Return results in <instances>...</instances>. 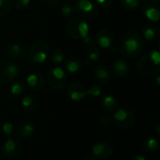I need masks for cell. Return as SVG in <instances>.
<instances>
[{"mask_svg": "<svg viewBox=\"0 0 160 160\" xmlns=\"http://www.w3.org/2000/svg\"><path fill=\"white\" fill-rule=\"evenodd\" d=\"M75 11L82 18L91 19L98 13L97 5L91 0H77L74 4Z\"/></svg>", "mask_w": 160, "mask_h": 160, "instance_id": "cell-8", "label": "cell"}, {"mask_svg": "<svg viewBox=\"0 0 160 160\" xmlns=\"http://www.w3.org/2000/svg\"><path fill=\"white\" fill-rule=\"evenodd\" d=\"M13 5L18 10H25L30 7L31 0H14Z\"/></svg>", "mask_w": 160, "mask_h": 160, "instance_id": "cell-30", "label": "cell"}, {"mask_svg": "<svg viewBox=\"0 0 160 160\" xmlns=\"http://www.w3.org/2000/svg\"><path fill=\"white\" fill-rule=\"evenodd\" d=\"M160 35L159 26L154 22L147 23L142 28V36L148 41H155L158 39Z\"/></svg>", "mask_w": 160, "mask_h": 160, "instance_id": "cell-19", "label": "cell"}, {"mask_svg": "<svg viewBox=\"0 0 160 160\" xmlns=\"http://www.w3.org/2000/svg\"><path fill=\"white\" fill-rule=\"evenodd\" d=\"M26 84L33 91H40L45 86V79L41 73L33 72L27 76Z\"/></svg>", "mask_w": 160, "mask_h": 160, "instance_id": "cell-15", "label": "cell"}, {"mask_svg": "<svg viewBox=\"0 0 160 160\" xmlns=\"http://www.w3.org/2000/svg\"><path fill=\"white\" fill-rule=\"evenodd\" d=\"M60 0H46V3L52 7H54V6H57L59 4Z\"/></svg>", "mask_w": 160, "mask_h": 160, "instance_id": "cell-36", "label": "cell"}, {"mask_svg": "<svg viewBox=\"0 0 160 160\" xmlns=\"http://www.w3.org/2000/svg\"><path fill=\"white\" fill-rule=\"evenodd\" d=\"M20 68L17 64L4 60L0 61V82H9L19 74Z\"/></svg>", "mask_w": 160, "mask_h": 160, "instance_id": "cell-7", "label": "cell"}, {"mask_svg": "<svg viewBox=\"0 0 160 160\" xmlns=\"http://www.w3.org/2000/svg\"><path fill=\"white\" fill-rule=\"evenodd\" d=\"M95 2L98 7L102 8H108L112 4V0H95Z\"/></svg>", "mask_w": 160, "mask_h": 160, "instance_id": "cell-34", "label": "cell"}, {"mask_svg": "<svg viewBox=\"0 0 160 160\" xmlns=\"http://www.w3.org/2000/svg\"><path fill=\"white\" fill-rule=\"evenodd\" d=\"M102 93L101 88L98 85H92L87 89V95L93 98H98Z\"/></svg>", "mask_w": 160, "mask_h": 160, "instance_id": "cell-32", "label": "cell"}, {"mask_svg": "<svg viewBox=\"0 0 160 160\" xmlns=\"http://www.w3.org/2000/svg\"><path fill=\"white\" fill-rule=\"evenodd\" d=\"M64 68L69 73H77L79 72L82 68V62L80 59V57L76 55L69 56L68 59L64 60Z\"/></svg>", "mask_w": 160, "mask_h": 160, "instance_id": "cell-20", "label": "cell"}, {"mask_svg": "<svg viewBox=\"0 0 160 160\" xmlns=\"http://www.w3.org/2000/svg\"><path fill=\"white\" fill-rule=\"evenodd\" d=\"M113 153V148L110 143L107 142H98L95 144L92 148V156L97 159L107 160L109 159Z\"/></svg>", "mask_w": 160, "mask_h": 160, "instance_id": "cell-13", "label": "cell"}, {"mask_svg": "<svg viewBox=\"0 0 160 160\" xmlns=\"http://www.w3.org/2000/svg\"><path fill=\"white\" fill-rule=\"evenodd\" d=\"M142 12L150 22H158L160 18V0H146L142 6Z\"/></svg>", "mask_w": 160, "mask_h": 160, "instance_id": "cell-9", "label": "cell"}, {"mask_svg": "<svg viewBox=\"0 0 160 160\" xmlns=\"http://www.w3.org/2000/svg\"><path fill=\"white\" fill-rule=\"evenodd\" d=\"M38 106V99L33 95H27L22 99V107L26 112H32Z\"/></svg>", "mask_w": 160, "mask_h": 160, "instance_id": "cell-23", "label": "cell"}, {"mask_svg": "<svg viewBox=\"0 0 160 160\" xmlns=\"http://www.w3.org/2000/svg\"><path fill=\"white\" fill-rule=\"evenodd\" d=\"M158 141L155 138H148L143 142V148L148 152H155L158 149Z\"/></svg>", "mask_w": 160, "mask_h": 160, "instance_id": "cell-27", "label": "cell"}, {"mask_svg": "<svg viewBox=\"0 0 160 160\" xmlns=\"http://www.w3.org/2000/svg\"><path fill=\"white\" fill-rule=\"evenodd\" d=\"M48 84L53 90H62L68 82V75L60 67L52 68L47 75Z\"/></svg>", "mask_w": 160, "mask_h": 160, "instance_id": "cell-6", "label": "cell"}, {"mask_svg": "<svg viewBox=\"0 0 160 160\" xmlns=\"http://www.w3.org/2000/svg\"><path fill=\"white\" fill-rule=\"evenodd\" d=\"M3 54L10 59L14 60H20L23 59L26 55V49L22 43L18 42H13L8 44L4 49H3Z\"/></svg>", "mask_w": 160, "mask_h": 160, "instance_id": "cell-10", "label": "cell"}, {"mask_svg": "<svg viewBox=\"0 0 160 160\" xmlns=\"http://www.w3.org/2000/svg\"><path fill=\"white\" fill-rule=\"evenodd\" d=\"M99 123H100V126H102L103 128H109V127H111L113 124L112 115H111L109 113L102 115L100 117V119H99Z\"/></svg>", "mask_w": 160, "mask_h": 160, "instance_id": "cell-31", "label": "cell"}, {"mask_svg": "<svg viewBox=\"0 0 160 160\" xmlns=\"http://www.w3.org/2000/svg\"><path fill=\"white\" fill-rule=\"evenodd\" d=\"M50 57L54 65H60L65 60V52L60 48H55L52 52H50Z\"/></svg>", "mask_w": 160, "mask_h": 160, "instance_id": "cell-25", "label": "cell"}, {"mask_svg": "<svg viewBox=\"0 0 160 160\" xmlns=\"http://www.w3.org/2000/svg\"><path fill=\"white\" fill-rule=\"evenodd\" d=\"M61 13L65 16V17H71L75 14V8H74V5L71 3V2H65L62 7H61V9H60Z\"/></svg>", "mask_w": 160, "mask_h": 160, "instance_id": "cell-28", "label": "cell"}, {"mask_svg": "<svg viewBox=\"0 0 160 160\" xmlns=\"http://www.w3.org/2000/svg\"><path fill=\"white\" fill-rule=\"evenodd\" d=\"M154 78H155V80H156V84H157V86H159V84H160L159 75H157V76H155Z\"/></svg>", "mask_w": 160, "mask_h": 160, "instance_id": "cell-39", "label": "cell"}, {"mask_svg": "<svg viewBox=\"0 0 160 160\" xmlns=\"http://www.w3.org/2000/svg\"><path fill=\"white\" fill-rule=\"evenodd\" d=\"M81 40H82V44L84 47H86V48H89V47H91V46L94 45V40H93V38H92L89 35L86 36L85 38H82Z\"/></svg>", "mask_w": 160, "mask_h": 160, "instance_id": "cell-35", "label": "cell"}, {"mask_svg": "<svg viewBox=\"0 0 160 160\" xmlns=\"http://www.w3.org/2000/svg\"><path fill=\"white\" fill-rule=\"evenodd\" d=\"M2 131L3 133L6 135V136H10L13 132V126L11 123L9 122H5L3 125H2Z\"/></svg>", "mask_w": 160, "mask_h": 160, "instance_id": "cell-33", "label": "cell"}, {"mask_svg": "<svg viewBox=\"0 0 160 160\" xmlns=\"http://www.w3.org/2000/svg\"><path fill=\"white\" fill-rule=\"evenodd\" d=\"M12 0H0V17L7 16L12 9Z\"/></svg>", "mask_w": 160, "mask_h": 160, "instance_id": "cell-29", "label": "cell"}, {"mask_svg": "<svg viewBox=\"0 0 160 160\" xmlns=\"http://www.w3.org/2000/svg\"><path fill=\"white\" fill-rule=\"evenodd\" d=\"M36 130V126L34 122L30 120H25L21 122L17 128H16V134L19 138L22 139H26L31 137Z\"/></svg>", "mask_w": 160, "mask_h": 160, "instance_id": "cell-17", "label": "cell"}, {"mask_svg": "<svg viewBox=\"0 0 160 160\" xmlns=\"http://www.w3.org/2000/svg\"><path fill=\"white\" fill-rule=\"evenodd\" d=\"M66 31L70 38L82 39L89 35L90 26L84 20L80 18H74L67 23Z\"/></svg>", "mask_w": 160, "mask_h": 160, "instance_id": "cell-4", "label": "cell"}, {"mask_svg": "<svg viewBox=\"0 0 160 160\" xmlns=\"http://www.w3.org/2000/svg\"><path fill=\"white\" fill-rule=\"evenodd\" d=\"M142 2V0H121V5L125 9L133 11L141 7Z\"/></svg>", "mask_w": 160, "mask_h": 160, "instance_id": "cell-26", "label": "cell"}, {"mask_svg": "<svg viewBox=\"0 0 160 160\" xmlns=\"http://www.w3.org/2000/svg\"><path fill=\"white\" fill-rule=\"evenodd\" d=\"M130 160H146V158L143 157V156H141V155H135V156H133Z\"/></svg>", "mask_w": 160, "mask_h": 160, "instance_id": "cell-37", "label": "cell"}, {"mask_svg": "<svg viewBox=\"0 0 160 160\" xmlns=\"http://www.w3.org/2000/svg\"><path fill=\"white\" fill-rule=\"evenodd\" d=\"M67 93L71 100L75 102H80L84 100L88 95H87V89L86 87L79 82H71L67 89Z\"/></svg>", "mask_w": 160, "mask_h": 160, "instance_id": "cell-11", "label": "cell"}, {"mask_svg": "<svg viewBox=\"0 0 160 160\" xmlns=\"http://www.w3.org/2000/svg\"><path fill=\"white\" fill-rule=\"evenodd\" d=\"M100 107L103 112L107 113L114 112L117 109V101L116 98L112 95H106L102 98L100 102Z\"/></svg>", "mask_w": 160, "mask_h": 160, "instance_id": "cell-22", "label": "cell"}, {"mask_svg": "<svg viewBox=\"0 0 160 160\" xmlns=\"http://www.w3.org/2000/svg\"><path fill=\"white\" fill-rule=\"evenodd\" d=\"M144 50L143 38L135 31L125 33L120 40L119 52L128 58H135Z\"/></svg>", "mask_w": 160, "mask_h": 160, "instance_id": "cell-1", "label": "cell"}, {"mask_svg": "<svg viewBox=\"0 0 160 160\" xmlns=\"http://www.w3.org/2000/svg\"><path fill=\"white\" fill-rule=\"evenodd\" d=\"M24 91H25V85L21 81L14 82L9 87V95L13 98L21 97L24 93Z\"/></svg>", "mask_w": 160, "mask_h": 160, "instance_id": "cell-24", "label": "cell"}, {"mask_svg": "<svg viewBox=\"0 0 160 160\" xmlns=\"http://www.w3.org/2000/svg\"><path fill=\"white\" fill-rule=\"evenodd\" d=\"M95 41L100 48L108 49L112 47V45L113 44L114 37L111 30L104 28L97 32L95 36Z\"/></svg>", "mask_w": 160, "mask_h": 160, "instance_id": "cell-14", "label": "cell"}, {"mask_svg": "<svg viewBox=\"0 0 160 160\" xmlns=\"http://www.w3.org/2000/svg\"><path fill=\"white\" fill-rule=\"evenodd\" d=\"M130 70L128 63L123 58H117L112 62V72L117 78H125Z\"/></svg>", "mask_w": 160, "mask_h": 160, "instance_id": "cell-16", "label": "cell"}, {"mask_svg": "<svg viewBox=\"0 0 160 160\" xmlns=\"http://www.w3.org/2000/svg\"><path fill=\"white\" fill-rule=\"evenodd\" d=\"M137 71L142 77L154 78L160 72L159 50H153L142 54L137 62Z\"/></svg>", "mask_w": 160, "mask_h": 160, "instance_id": "cell-2", "label": "cell"}, {"mask_svg": "<svg viewBox=\"0 0 160 160\" xmlns=\"http://www.w3.org/2000/svg\"><path fill=\"white\" fill-rule=\"evenodd\" d=\"M112 118L113 123L116 125V127L126 130L132 128L136 122L134 112L127 108L116 110L114 112V114L112 115Z\"/></svg>", "mask_w": 160, "mask_h": 160, "instance_id": "cell-5", "label": "cell"}, {"mask_svg": "<svg viewBox=\"0 0 160 160\" xmlns=\"http://www.w3.org/2000/svg\"><path fill=\"white\" fill-rule=\"evenodd\" d=\"M82 160H94V157L92 155H84Z\"/></svg>", "mask_w": 160, "mask_h": 160, "instance_id": "cell-38", "label": "cell"}, {"mask_svg": "<svg viewBox=\"0 0 160 160\" xmlns=\"http://www.w3.org/2000/svg\"><path fill=\"white\" fill-rule=\"evenodd\" d=\"M155 129H156V133H157L158 135H159L160 134V125L159 124H157V125H156V128H155Z\"/></svg>", "mask_w": 160, "mask_h": 160, "instance_id": "cell-40", "label": "cell"}, {"mask_svg": "<svg viewBox=\"0 0 160 160\" xmlns=\"http://www.w3.org/2000/svg\"><path fill=\"white\" fill-rule=\"evenodd\" d=\"M100 56H101L100 50L96 45H93L87 48V51L84 55L85 63L88 66H94L98 62V60L100 59Z\"/></svg>", "mask_w": 160, "mask_h": 160, "instance_id": "cell-21", "label": "cell"}, {"mask_svg": "<svg viewBox=\"0 0 160 160\" xmlns=\"http://www.w3.org/2000/svg\"><path fill=\"white\" fill-rule=\"evenodd\" d=\"M21 150H22L21 142L14 138L7 139L2 144V148H1L2 155L7 158H16L20 154Z\"/></svg>", "mask_w": 160, "mask_h": 160, "instance_id": "cell-12", "label": "cell"}, {"mask_svg": "<svg viewBox=\"0 0 160 160\" xmlns=\"http://www.w3.org/2000/svg\"><path fill=\"white\" fill-rule=\"evenodd\" d=\"M94 77L98 82L102 83V84H106L111 81L112 73H111V70L108 68V67L101 65V66H98L95 68Z\"/></svg>", "mask_w": 160, "mask_h": 160, "instance_id": "cell-18", "label": "cell"}, {"mask_svg": "<svg viewBox=\"0 0 160 160\" xmlns=\"http://www.w3.org/2000/svg\"><path fill=\"white\" fill-rule=\"evenodd\" d=\"M26 55L31 62L42 64L50 55V47L45 41H36L31 45Z\"/></svg>", "mask_w": 160, "mask_h": 160, "instance_id": "cell-3", "label": "cell"}]
</instances>
